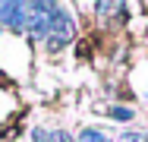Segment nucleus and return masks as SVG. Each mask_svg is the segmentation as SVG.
Wrapping results in <instances>:
<instances>
[{
    "mask_svg": "<svg viewBox=\"0 0 148 142\" xmlns=\"http://www.w3.org/2000/svg\"><path fill=\"white\" fill-rule=\"evenodd\" d=\"M79 142H107V139H104V133H98V130H85V133L79 136Z\"/></svg>",
    "mask_w": 148,
    "mask_h": 142,
    "instance_id": "f257e3e1",
    "label": "nucleus"
},
{
    "mask_svg": "<svg viewBox=\"0 0 148 142\" xmlns=\"http://www.w3.org/2000/svg\"><path fill=\"white\" fill-rule=\"evenodd\" d=\"M110 117L114 120H132V111L129 108H110Z\"/></svg>",
    "mask_w": 148,
    "mask_h": 142,
    "instance_id": "f03ea898",
    "label": "nucleus"
},
{
    "mask_svg": "<svg viewBox=\"0 0 148 142\" xmlns=\"http://www.w3.org/2000/svg\"><path fill=\"white\" fill-rule=\"evenodd\" d=\"M120 142H148V136H145V133H123Z\"/></svg>",
    "mask_w": 148,
    "mask_h": 142,
    "instance_id": "7ed1b4c3",
    "label": "nucleus"
}]
</instances>
